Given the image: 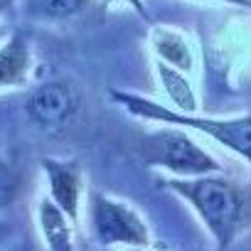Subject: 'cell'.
<instances>
[{
  "mask_svg": "<svg viewBox=\"0 0 251 251\" xmlns=\"http://www.w3.org/2000/svg\"><path fill=\"white\" fill-rule=\"evenodd\" d=\"M101 3L106 5V8H111V5H126V8H133L141 18H146L148 20V10H146V0H101Z\"/></svg>",
  "mask_w": 251,
  "mask_h": 251,
  "instance_id": "4fadbf2b",
  "label": "cell"
},
{
  "mask_svg": "<svg viewBox=\"0 0 251 251\" xmlns=\"http://www.w3.org/2000/svg\"><path fill=\"white\" fill-rule=\"evenodd\" d=\"M89 226L101 246H141L151 244V231L141 212L103 192H89Z\"/></svg>",
  "mask_w": 251,
  "mask_h": 251,
  "instance_id": "277c9868",
  "label": "cell"
},
{
  "mask_svg": "<svg viewBox=\"0 0 251 251\" xmlns=\"http://www.w3.org/2000/svg\"><path fill=\"white\" fill-rule=\"evenodd\" d=\"M42 173L47 177V197L74 222L81 219V195H84V173L76 160L67 158H42Z\"/></svg>",
  "mask_w": 251,
  "mask_h": 251,
  "instance_id": "8992f818",
  "label": "cell"
},
{
  "mask_svg": "<svg viewBox=\"0 0 251 251\" xmlns=\"http://www.w3.org/2000/svg\"><path fill=\"white\" fill-rule=\"evenodd\" d=\"M126 251H148V249H141V246H128Z\"/></svg>",
  "mask_w": 251,
  "mask_h": 251,
  "instance_id": "2e32d148",
  "label": "cell"
},
{
  "mask_svg": "<svg viewBox=\"0 0 251 251\" xmlns=\"http://www.w3.org/2000/svg\"><path fill=\"white\" fill-rule=\"evenodd\" d=\"M35 72L32 45L23 32H13L0 42V91L25 86Z\"/></svg>",
  "mask_w": 251,
  "mask_h": 251,
  "instance_id": "52a82bcc",
  "label": "cell"
},
{
  "mask_svg": "<svg viewBox=\"0 0 251 251\" xmlns=\"http://www.w3.org/2000/svg\"><path fill=\"white\" fill-rule=\"evenodd\" d=\"M111 99L126 108L131 116L141 121H158L165 126H180L185 131H197L212 138L217 146L241 155L251 165V113L246 116H231V118H217V116H200V113H182L165 103H158L153 99H146L133 91H111Z\"/></svg>",
  "mask_w": 251,
  "mask_h": 251,
  "instance_id": "7a4b0ae2",
  "label": "cell"
},
{
  "mask_svg": "<svg viewBox=\"0 0 251 251\" xmlns=\"http://www.w3.org/2000/svg\"><path fill=\"white\" fill-rule=\"evenodd\" d=\"M209 3H222V5H234V8H251V0H209Z\"/></svg>",
  "mask_w": 251,
  "mask_h": 251,
  "instance_id": "5bb4252c",
  "label": "cell"
},
{
  "mask_svg": "<svg viewBox=\"0 0 251 251\" xmlns=\"http://www.w3.org/2000/svg\"><path fill=\"white\" fill-rule=\"evenodd\" d=\"M13 3H15V0H0V15H5L13 8Z\"/></svg>",
  "mask_w": 251,
  "mask_h": 251,
  "instance_id": "9a60e30c",
  "label": "cell"
},
{
  "mask_svg": "<svg viewBox=\"0 0 251 251\" xmlns=\"http://www.w3.org/2000/svg\"><path fill=\"white\" fill-rule=\"evenodd\" d=\"M153 72H155V81H158L163 96L168 99L170 108L182 111V113H197L200 99H197L195 84L190 81V74H185L160 59H153Z\"/></svg>",
  "mask_w": 251,
  "mask_h": 251,
  "instance_id": "9c48e42d",
  "label": "cell"
},
{
  "mask_svg": "<svg viewBox=\"0 0 251 251\" xmlns=\"http://www.w3.org/2000/svg\"><path fill=\"white\" fill-rule=\"evenodd\" d=\"M160 182L195 209L209 236L217 241V251L231 246L244 217V195L236 182L219 173L200 177H163Z\"/></svg>",
  "mask_w": 251,
  "mask_h": 251,
  "instance_id": "6da1fadb",
  "label": "cell"
},
{
  "mask_svg": "<svg viewBox=\"0 0 251 251\" xmlns=\"http://www.w3.org/2000/svg\"><path fill=\"white\" fill-rule=\"evenodd\" d=\"M5 37H8V32H5V30H3V27H0V42H3V40H5Z\"/></svg>",
  "mask_w": 251,
  "mask_h": 251,
  "instance_id": "e0dca14e",
  "label": "cell"
},
{
  "mask_svg": "<svg viewBox=\"0 0 251 251\" xmlns=\"http://www.w3.org/2000/svg\"><path fill=\"white\" fill-rule=\"evenodd\" d=\"M35 217H37V229H40V236L47 246V251H74V239H72V226L74 222L45 195L37 200V209H35Z\"/></svg>",
  "mask_w": 251,
  "mask_h": 251,
  "instance_id": "30bf717a",
  "label": "cell"
},
{
  "mask_svg": "<svg viewBox=\"0 0 251 251\" xmlns=\"http://www.w3.org/2000/svg\"><path fill=\"white\" fill-rule=\"evenodd\" d=\"M18 251H25V249H18Z\"/></svg>",
  "mask_w": 251,
  "mask_h": 251,
  "instance_id": "ac0fdd59",
  "label": "cell"
},
{
  "mask_svg": "<svg viewBox=\"0 0 251 251\" xmlns=\"http://www.w3.org/2000/svg\"><path fill=\"white\" fill-rule=\"evenodd\" d=\"M81 108L79 89L64 79H52L35 86L27 96L25 111L40 131H62Z\"/></svg>",
  "mask_w": 251,
  "mask_h": 251,
  "instance_id": "5b68a950",
  "label": "cell"
},
{
  "mask_svg": "<svg viewBox=\"0 0 251 251\" xmlns=\"http://www.w3.org/2000/svg\"><path fill=\"white\" fill-rule=\"evenodd\" d=\"M148 45H151V52L155 59H160L185 74L195 72L197 54H195L190 37L182 30H177L173 25H153L148 32Z\"/></svg>",
  "mask_w": 251,
  "mask_h": 251,
  "instance_id": "ba28073f",
  "label": "cell"
},
{
  "mask_svg": "<svg viewBox=\"0 0 251 251\" xmlns=\"http://www.w3.org/2000/svg\"><path fill=\"white\" fill-rule=\"evenodd\" d=\"M20 187H23L20 168L8 158H0V209L10 207L18 200Z\"/></svg>",
  "mask_w": 251,
  "mask_h": 251,
  "instance_id": "7c38bea8",
  "label": "cell"
},
{
  "mask_svg": "<svg viewBox=\"0 0 251 251\" xmlns=\"http://www.w3.org/2000/svg\"><path fill=\"white\" fill-rule=\"evenodd\" d=\"M89 5L91 0H25V13L37 20H69Z\"/></svg>",
  "mask_w": 251,
  "mask_h": 251,
  "instance_id": "8fae6325",
  "label": "cell"
},
{
  "mask_svg": "<svg viewBox=\"0 0 251 251\" xmlns=\"http://www.w3.org/2000/svg\"><path fill=\"white\" fill-rule=\"evenodd\" d=\"M146 165L165 170L168 177H200L222 173L219 160L180 126H163L141 138Z\"/></svg>",
  "mask_w": 251,
  "mask_h": 251,
  "instance_id": "3957f363",
  "label": "cell"
}]
</instances>
